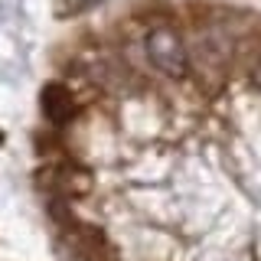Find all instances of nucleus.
I'll use <instances>...</instances> for the list:
<instances>
[{"label": "nucleus", "instance_id": "1", "mask_svg": "<svg viewBox=\"0 0 261 261\" xmlns=\"http://www.w3.org/2000/svg\"><path fill=\"white\" fill-rule=\"evenodd\" d=\"M144 49H147V59L153 62L157 72H163L170 79H186V72H190V49H186L183 36L170 23L150 27V33L144 39Z\"/></svg>", "mask_w": 261, "mask_h": 261}, {"label": "nucleus", "instance_id": "2", "mask_svg": "<svg viewBox=\"0 0 261 261\" xmlns=\"http://www.w3.org/2000/svg\"><path fill=\"white\" fill-rule=\"evenodd\" d=\"M36 179L49 190H56L59 196H85L92 190V176H88V170H82L79 163H49L36 173Z\"/></svg>", "mask_w": 261, "mask_h": 261}, {"label": "nucleus", "instance_id": "3", "mask_svg": "<svg viewBox=\"0 0 261 261\" xmlns=\"http://www.w3.org/2000/svg\"><path fill=\"white\" fill-rule=\"evenodd\" d=\"M39 108H43V118L53 127H65V124H72V121H75L79 101H75V95H72L65 85H59V82H49L43 92H39Z\"/></svg>", "mask_w": 261, "mask_h": 261}, {"label": "nucleus", "instance_id": "4", "mask_svg": "<svg viewBox=\"0 0 261 261\" xmlns=\"http://www.w3.org/2000/svg\"><path fill=\"white\" fill-rule=\"evenodd\" d=\"M69 235H72L79 255L85 258V261H114L111 245L101 239V232H98V228H88V225L72 222V225H69Z\"/></svg>", "mask_w": 261, "mask_h": 261}, {"label": "nucleus", "instance_id": "5", "mask_svg": "<svg viewBox=\"0 0 261 261\" xmlns=\"http://www.w3.org/2000/svg\"><path fill=\"white\" fill-rule=\"evenodd\" d=\"M98 4H101V0H56L53 13L59 16V20H72V16L92 10V7H98Z\"/></svg>", "mask_w": 261, "mask_h": 261}]
</instances>
